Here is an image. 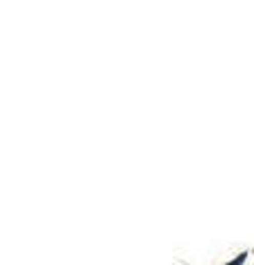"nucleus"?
Segmentation results:
<instances>
[{"instance_id": "1", "label": "nucleus", "mask_w": 254, "mask_h": 265, "mask_svg": "<svg viewBox=\"0 0 254 265\" xmlns=\"http://www.w3.org/2000/svg\"><path fill=\"white\" fill-rule=\"evenodd\" d=\"M245 261V254H241V256H237V261H232V263H228V265H241Z\"/></svg>"}]
</instances>
